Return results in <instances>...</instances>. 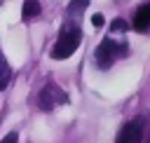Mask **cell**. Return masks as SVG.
I'll list each match as a JSON object with an SVG mask.
<instances>
[{
    "instance_id": "8992f818",
    "label": "cell",
    "mask_w": 150,
    "mask_h": 143,
    "mask_svg": "<svg viewBox=\"0 0 150 143\" xmlns=\"http://www.w3.org/2000/svg\"><path fill=\"white\" fill-rule=\"evenodd\" d=\"M9 80H12V68H9L7 59H5V54L0 52V91L9 84Z\"/></svg>"
},
{
    "instance_id": "52a82bcc",
    "label": "cell",
    "mask_w": 150,
    "mask_h": 143,
    "mask_svg": "<svg viewBox=\"0 0 150 143\" xmlns=\"http://www.w3.org/2000/svg\"><path fill=\"white\" fill-rule=\"evenodd\" d=\"M40 9H42L40 0H26V2H23V9H21V16L28 21V19L38 16V14H40Z\"/></svg>"
},
{
    "instance_id": "7a4b0ae2",
    "label": "cell",
    "mask_w": 150,
    "mask_h": 143,
    "mask_svg": "<svg viewBox=\"0 0 150 143\" xmlns=\"http://www.w3.org/2000/svg\"><path fill=\"white\" fill-rule=\"evenodd\" d=\"M129 52V47H127V42H117V40H112V33H110V38H105V40H101V45L96 47V54H94V59H96V66L98 68H110L120 56H124Z\"/></svg>"
},
{
    "instance_id": "30bf717a",
    "label": "cell",
    "mask_w": 150,
    "mask_h": 143,
    "mask_svg": "<svg viewBox=\"0 0 150 143\" xmlns=\"http://www.w3.org/2000/svg\"><path fill=\"white\" fill-rule=\"evenodd\" d=\"M103 23H105V19H103V14H94V16H91V26H94V28H101Z\"/></svg>"
},
{
    "instance_id": "3957f363",
    "label": "cell",
    "mask_w": 150,
    "mask_h": 143,
    "mask_svg": "<svg viewBox=\"0 0 150 143\" xmlns=\"http://www.w3.org/2000/svg\"><path fill=\"white\" fill-rule=\"evenodd\" d=\"M63 103H68V94L56 82H47L38 94V108L42 110H54L56 105H63Z\"/></svg>"
},
{
    "instance_id": "6da1fadb",
    "label": "cell",
    "mask_w": 150,
    "mask_h": 143,
    "mask_svg": "<svg viewBox=\"0 0 150 143\" xmlns=\"http://www.w3.org/2000/svg\"><path fill=\"white\" fill-rule=\"evenodd\" d=\"M82 45V30H80V26L77 23H66L63 28H61V33H59V40L54 42V47H52V59H56V61H63V59H68L77 47Z\"/></svg>"
},
{
    "instance_id": "4fadbf2b",
    "label": "cell",
    "mask_w": 150,
    "mask_h": 143,
    "mask_svg": "<svg viewBox=\"0 0 150 143\" xmlns=\"http://www.w3.org/2000/svg\"><path fill=\"white\" fill-rule=\"evenodd\" d=\"M0 120H2V117H0Z\"/></svg>"
},
{
    "instance_id": "7c38bea8",
    "label": "cell",
    "mask_w": 150,
    "mask_h": 143,
    "mask_svg": "<svg viewBox=\"0 0 150 143\" xmlns=\"http://www.w3.org/2000/svg\"><path fill=\"white\" fill-rule=\"evenodd\" d=\"M148 143H150V117H148Z\"/></svg>"
},
{
    "instance_id": "5b68a950",
    "label": "cell",
    "mask_w": 150,
    "mask_h": 143,
    "mask_svg": "<svg viewBox=\"0 0 150 143\" xmlns=\"http://www.w3.org/2000/svg\"><path fill=\"white\" fill-rule=\"evenodd\" d=\"M134 30H138V33H145V30H150V2H145V5H141L138 9H136V14H134V21L129 23Z\"/></svg>"
},
{
    "instance_id": "ba28073f",
    "label": "cell",
    "mask_w": 150,
    "mask_h": 143,
    "mask_svg": "<svg viewBox=\"0 0 150 143\" xmlns=\"http://www.w3.org/2000/svg\"><path fill=\"white\" fill-rule=\"evenodd\" d=\"M124 30H129V21L127 19H112L110 33H124Z\"/></svg>"
},
{
    "instance_id": "277c9868",
    "label": "cell",
    "mask_w": 150,
    "mask_h": 143,
    "mask_svg": "<svg viewBox=\"0 0 150 143\" xmlns=\"http://www.w3.org/2000/svg\"><path fill=\"white\" fill-rule=\"evenodd\" d=\"M143 136H145L143 120H134V122H127V124L120 129V134H117L115 143H141V141H143Z\"/></svg>"
},
{
    "instance_id": "9c48e42d",
    "label": "cell",
    "mask_w": 150,
    "mask_h": 143,
    "mask_svg": "<svg viewBox=\"0 0 150 143\" xmlns=\"http://www.w3.org/2000/svg\"><path fill=\"white\" fill-rule=\"evenodd\" d=\"M87 5H89V0H73V2L68 5V14H80Z\"/></svg>"
},
{
    "instance_id": "8fae6325",
    "label": "cell",
    "mask_w": 150,
    "mask_h": 143,
    "mask_svg": "<svg viewBox=\"0 0 150 143\" xmlns=\"http://www.w3.org/2000/svg\"><path fill=\"white\" fill-rule=\"evenodd\" d=\"M16 138H19V136H16L14 131H12V134H7V136H5V138H2L0 143H16Z\"/></svg>"
}]
</instances>
